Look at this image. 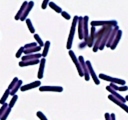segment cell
Returning <instances> with one entry per match:
<instances>
[{"label": "cell", "instance_id": "obj_31", "mask_svg": "<svg viewBox=\"0 0 128 120\" xmlns=\"http://www.w3.org/2000/svg\"><path fill=\"white\" fill-rule=\"evenodd\" d=\"M18 100V96L17 95H14V96H12V98H11V100H10V102H9V104H8V107L9 108H13V106L15 105V103H16V101Z\"/></svg>", "mask_w": 128, "mask_h": 120}, {"label": "cell", "instance_id": "obj_6", "mask_svg": "<svg viewBox=\"0 0 128 120\" xmlns=\"http://www.w3.org/2000/svg\"><path fill=\"white\" fill-rule=\"evenodd\" d=\"M85 62H86V65H87V68H88L90 77L93 79V81H94V83H95L96 85H99V84H100V80L98 79V76L96 75V73H95V71H94V69H93V67H92L91 62H90L89 60H87V61H85Z\"/></svg>", "mask_w": 128, "mask_h": 120}, {"label": "cell", "instance_id": "obj_40", "mask_svg": "<svg viewBox=\"0 0 128 120\" xmlns=\"http://www.w3.org/2000/svg\"><path fill=\"white\" fill-rule=\"evenodd\" d=\"M87 46V43L85 42V41H82V42H80L79 43V45H78V47L80 48V49H83V48H85Z\"/></svg>", "mask_w": 128, "mask_h": 120}, {"label": "cell", "instance_id": "obj_39", "mask_svg": "<svg viewBox=\"0 0 128 120\" xmlns=\"http://www.w3.org/2000/svg\"><path fill=\"white\" fill-rule=\"evenodd\" d=\"M49 2H50L49 0H44V1L42 2V4H41V8H42V9H46V7L49 5Z\"/></svg>", "mask_w": 128, "mask_h": 120}, {"label": "cell", "instance_id": "obj_1", "mask_svg": "<svg viewBox=\"0 0 128 120\" xmlns=\"http://www.w3.org/2000/svg\"><path fill=\"white\" fill-rule=\"evenodd\" d=\"M111 28V26H104V27H101L100 30L96 31V34H95V41H94V45L92 47V50L93 52H97L99 50V46H100V43H101V40L104 36V34Z\"/></svg>", "mask_w": 128, "mask_h": 120}, {"label": "cell", "instance_id": "obj_32", "mask_svg": "<svg viewBox=\"0 0 128 120\" xmlns=\"http://www.w3.org/2000/svg\"><path fill=\"white\" fill-rule=\"evenodd\" d=\"M18 80H19V79H18L17 77H14V78H13V80L11 81V83L9 84V86H8V88H7V89H9V90L11 91V90H12V89H13V88L15 87V85L17 84V82H18Z\"/></svg>", "mask_w": 128, "mask_h": 120}, {"label": "cell", "instance_id": "obj_42", "mask_svg": "<svg viewBox=\"0 0 128 120\" xmlns=\"http://www.w3.org/2000/svg\"><path fill=\"white\" fill-rule=\"evenodd\" d=\"M110 119L111 120H115V114L114 113H110Z\"/></svg>", "mask_w": 128, "mask_h": 120}, {"label": "cell", "instance_id": "obj_17", "mask_svg": "<svg viewBox=\"0 0 128 120\" xmlns=\"http://www.w3.org/2000/svg\"><path fill=\"white\" fill-rule=\"evenodd\" d=\"M45 63H46V59H45V58H41V59H40V63H39L38 73H37V77H38L39 80L43 78V75H44V68H45Z\"/></svg>", "mask_w": 128, "mask_h": 120}, {"label": "cell", "instance_id": "obj_15", "mask_svg": "<svg viewBox=\"0 0 128 120\" xmlns=\"http://www.w3.org/2000/svg\"><path fill=\"white\" fill-rule=\"evenodd\" d=\"M42 54L41 53H35V54H29V55H24L21 57V61H30V60H37L41 59Z\"/></svg>", "mask_w": 128, "mask_h": 120}, {"label": "cell", "instance_id": "obj_38", "mask_svg": "<svg viewBox=\"0 0 128 120\" xmlns=\"http://www.w3.org/2000/svg\"><path fill=\"white\" fill-rule=\"evenodd\" d=\"M61 15H62V16H63V18H64V19H66V20H70V19H71V16H70L66 11H62Z\"/></svg>", "mask_w": 128, "mask_h": 120}, {"label": "cell", "instance_id": "obj_14", "mask_svg": "<svg viewBox=\"0 0 128 120\" xmlns=\"http://www.w3.org/2000/svg\"><path fill=\"white\" fill-rule=\"evenodd\" d=\"M33 7H34V2H33V1H29V2H28V5H27V7H26V9L24 10V12H23V14H22V16H21V18H20L21 21H25V20L27 19V16L29 15V13H30V11L32 10Z\"/></svg>", "mask_w": 128, "mask_h": 120}, {"label": "cell", "instance_id": "obj_4", "mask_svg": "<svg viewBox=\"0 0 128 120\" xmlns=\"http://www.w3.org/2000/svg\"><path fill=\"white\" fill-rule=\"evenodd\" d=\"M91 27H97V26H111V27H116L118 26V23L116 20H108V21H91L90 22Z\"/></svg>", "mask_w": 128, "mask_h": 120}, {"label": "cell", "instance_id": "obj_36", "mask_svg": "<svg viewBox=\"0 0 128 120\" xmlns=\"http://www.w3.org/2000/svg\"><path fill=\"white\" fill-rule=\"evenodd\" d=\"M8 108V104L7 103H5V104H3L2 106H1V108H0V120H1V117H2V115H3V113L5 112V110Z\"/></svg>", "mask_w": 128, "mask_h": 120}, {"label": "cell", "instance_id": "obj_33", "mask_svg": "<svg viewBox=\"0 0 128 120\" xmlns=\"http://www.w3.org/2000/svg\"><path fill=\"white\" fill-rule=\"evenodd\" d=\"M10 112H11V108H7L6 110H5V112L3 113V115H2V117H1V120H6L7 119V117L9 116V114H10Z\"/></svg>", "mask_w": 128, "mask_h": 120}, {"label": "cell", "instance_id": "obj_19", "mask_svg": "<svg viewBox=\"0 0 128 120\" xmlns=\"http://www.w3.org/2000/svg\"><path fill=\"white\" fill-rule=\"evenodd\" d=\"M118 30H119V27H118V26H116V27H113V29H112V31H111V34H110V36H109L108 42H107V44H106V47L110 48V46H111V44L113 43V41H114V38H115V36H116V34H117Z\"/></svg>", "mask_w": 128, "mask_h": 120}, {"label": "cell", "instance_id": "obj_35", "mask_svg": "<svg viewBox=\"0 0 128 120\" xmlns=\"http://www.w3.org/2000/svg\"><path fill=\"white\" fill-rule=\"evenodd\" d=\"M38 44L36 42H32V43H28V44H25L24 45V48L25 49H29V48H34V47H37Z\"/></svg>", "mask_w": 128, "mask_h": 120}, {"label": "cell", "instance_id": "obj_9", "mask_svg": "<svg viewBox=\"0 0 128 120\" xmlns=\"http://www.w3.org/2000/svg\"><path fill=\"white\" fill-rule=\"evenodd\" d=\"M40 86H41V81L40 80H36L34 82H31V83L22 85V87L20 88V90L21 91H27V90H30V89H33V88H37V87H40Z\"/></svg>", "mask_w": 128, "mask_h": 120}, {"label": "cell", "instance_id": "obj_12", "mask_svg": "<svg viewBox=\"0 0 128 120\" xmlns=\"http://www.w3.org/2000/svg\"><path fill=\"white\" fill-rule=\"evenodd\" d=\"M95 34H96V27H91L90 33H89V37H88V41H87V46L90 47V48H92L93 45H94Z\"/></svg>", "mask_w": 128, "mask_h": 120}, {"label": "cell", "instance_id": "obj_29", "mask_svg": "<svg viewBox=\"0 0 128 120\" xmlns=\"http://www.w3.org/2000/svg\"><path fill=\"white\" fill-rule=\"evenodd\" d=\"M25 22H26V25H27V27H28V29H29V31L34 35L35 34V28H34V26L32 25V22H31V20L29 19V18H27L26 20H25Z\"/></svg>", "mask_w": 128, "mask_h": 120}, {"label": "cell", "instance_id": "obj_41", "mask_svg": "<svg viewBox=\"0 0 128 120\" xmlns=\"http://www.w3.org/2000/svg\"><path fill=\"white\" fill-rule=\"evenodd\" d=\"M104 117H105V120H111L110 119V113H108V112H106L104 114Z\"/></svg>", "mask_w": 128, "mask_h": 120}, {"label": "cell", "instance_id": "obj_2", "mask_svg": "<svg viewBox=\"0 0 128 120\" xmlns=\"http://www.w3.org/2000/svg\"><path fill=\"white\" fill-rule=\"evenodd\" d=\"M78 18H79V16L76 15V16H74V18L72 20V24L70 27V32H69V36H68V40H67V44H66V48L68 50H71V47H72V43H73L75 31H76V26L78 23Z\"/></svg>", "mask_w": 128, "mask_h": 120}, {"label": "cell", "instance_id": "obj_37", "mask_svg": "<svg viewBox=\"0 0 128 120\" xmlns=\"http://www.w3.org/2000/svg\"><path fill=\"white\" fill-rule=\"evenodd\" d=\"M36 115H37V117H38L40 120H48V119L46 118V116H45L41 111H37V112H36Z\"/></svg>", "mask_w": 128, "mask_h": 120}, {"label": "cell", "instance_id": "obj_16", "mask_svg": "<svg viewBox=\"0 0 128 120\" xmlns=\"http://www.w3.org/2000/svg\"><path fill=\"white\" fill-rule=\"evenodd\" d=\"M106 90H107V91H108V92H109V93H110L112 96H114L116 99L120 100V101H121V102H123V103H125V102H126V99H125L123 96H121V95H120V94H119L117 91L113 90V89H112V88H111L109 85H108V86H106Z\"/></svg>", "mask_w": 128, "mask_h": 120}, {"label": "cell", "instance_id": "obj_20", "mask_svg": "<svg viewBox=\"0 0 128 120\" xmlns=\"http://www.w3.org/2000/svg\"><path fill=\"white\" fill-rule=\"evenodd\" d=\"M121 37H122V30L119 29L118 32H117V34H116V36H115V38H114L113 43H112L111 46H110V49H111V50H114V49L117 47V45H118V43H119Z\"/></svg>", "mask_w": 128, "mask_h": 120}, {"label": "cell", "instance_id": "obj_43", "mask_svg": "<svg viewBox=\"0 0 128 120\" xmlns=\"http://www.w3.org/2000/svg\"><path fill=\"white\" fill-rule=\"evenodd\" d=\"M125 99H126V101H128V95H127V96L125 97Z\"/></svg>", "mask_w": 128, "mask_h": 120}, {"label": "cell", "instance_id": "obj_3", "mask_svg": "<svg viewBox=\"0 0 128 120\" xmlns=\"http://www.w3.org/2000/svg\"><path fill=\"white\" fill-rule=\"evenodd\" d=\"M99 78H100L101 80L109 81L110 83H113V84H116V85H121V86L125 85V80L120 79V78H114V77L105 75V74H103V73H100V74H99Z\"/></svg>", "mask_w": 128, "mask_h": 120}, {"label": "cell", "instance_id": "obj_30", "mask_svg": "<svg viewBox=\"0 0 128 120\" xmlns=\"http://www.w3.org/2000/svg\"><path fill=\"white\" fill-rule=\"evenodd\" d=\"M34 39H35V42L38 44V46H40V47H42L43 48V46H44V42H43V40L40 38V36L38 35V34H34Z\"/></svg>", "mask_w": 128, "mask_h": 120}, {"label": "cell", "instance_id": "obj_10", "mask_svg": "<svg viewBox=\"0 0 128 120\" xmlns=\"http://www.w3.org/2000/svg\"><path fill=\"white\" fill-rule=\"evenodd\" d=\"M39 90L41 92L44 91H50V92H62L63 91V87L61 86H40Z\"/></svg>", "mask_w": 128, "mask_h": 120}, {"label": "cell", "instance_id": "obj_21", "mask_svg": "<svg viewBox=\"0 0 128 120\" xmlns=\"http://www.w3.org/2000/svg\"><path fill=\"white\" fill-rule=\"evenodd\" d=\"M27 5H28V1H24V2L22 3V5H21L20 9L18 10V12L16 13V15H15V17H14V19H15V20H20V18H21V16H22V14H23L24 10L26 9Z\"/></svg>", "mask_w": 128, "mask_h": 120}, {"label": "cell", "instance_id": "obj_11", "mask_svg": "<svg viewBox=\"0 0 128 120\" xmlns=\"http://www.w3.org/2000/svg\"><path fill=\"white\" fill-rule=\"evenodd\" d=\"M108 99L110 100V101H112L113 103H115L116 105H118L120 108H122V110H124L126 113H128V106L125 104V103H123V102H121L120 100H118V99H116L114 96H112L111 94L108 96Z\"/></svg>", "mask_w": 128, "mask_h": 120}, {"label": "cell", "instance_id": "obj_8", "mask_svg": "<svg viewBox=\"0 0 128 120\" xmlns=\"http://www.w3.org/2000/svg\"><path fill=\"white\" fill-rule=\"evenodd\" d=\"M88 24H89V17L88 16H83V41L87 43L88 37H89V29H88Z\"/></svg>", "mask_w": 128, "mask_h": 120}, {"label": "cell", "instance_id": "obj_34", "mask_svg": "<svg viewBox=\"0 0 128 120\" xmlns=\"http://www.w3.org/2000/svg\"><path fill=\"white\" fill-rule=\"evenodd\" d=\"M24 50H25L24 46L20 47V48L18 49V51L16 52V55H15V57H16V58H20V57H21V55H22V54L24 53Z\"/></svg>", "mask_w": 128, "mask_h": 120}, {"label": "cell", "instance_id": "obj_22", "mask_svg": "<svg viewBox=\"0 0 128 120\" xmlns=\"http://www.w3.org/2000/svg\"><path fill=\"white\" fill-rule=\"evenodd\" d=\"M39 63H40V60L37 59V60H30V61H20L18 65H19L20 67H26V66L36 65V64H39Z\"/></svg>", "mask_w": 128, "mask_h": 120}, {"label": "cell", "instance_id": "obj_5", "mask_svg": "<svg viewBox=\"0 0 128 120\" xmlns=\"http://www.w3.org/2000/svg\"><path fill=\"white\" fill-rule=\"evenodd\" d=\"M69 56H70V58L72 59L73 63L75 64V67H76V69H77L78 75H79L80 77H83V76H84V74H83V70H82V67H81V65H80V63H79L78 57L75 55V53H74L72 50H69Z\"/></svg>", "mask_w": 128, "mask_h": 120}, {"label": "cell", "instance_id": "obj_27", "mask_svg": "<svg viewBox=\"0 0 128 120\" xmlns=\"http://www.w3.org/2000/svg\"><path fill=\"white\" fill-rule=\"evenodd\" d=\"M49 7H50L52 10H54L55 12H57V13H62V11H63L61 7H59L56 3L52 2V1H50V2H49Z\"/></svg>", "mask_w": 128, "mask_h": 120}, {"label": "cell", "instance_id": "obj_7", "mask_svg": "<svg viewBox=\"0 0 128 120\" xmlns=\"http://www.w3.org/2000/svg\"><path fill=\"white\" fill-rule=\"evenodd\" d=\"M78 60H79V63L82 67V70H83V74H84V78H85V81H89L90 80V75H89V71H88V68H87V65H86V62L83 58V56H79L78 57Z\"/></svg>", "mask_w": 128, "mask_h": 120}, {"label": "cell", "instance_id": "obj_28", "mask_svg": "<svg viewBox=\"0 0 128 120\" xmlns=\"http://www.w3.org/2000/svg\"><path fill=\"white\" fill-rule=\"evenodd\" d=\"M8 96H10V90L9 89H6L5 92H4V94H3V96L0 99V104L1 105H3V104L6 103V99L8 98Z\"/></svg>", "mask_w": 128, "mask_h": 120}, {"label": "cell", "instance_id": "obj_25", "mask_svg": "<svg viewBox=\"0 0 128 120\" xmlns=\"http://www.w3.org/2000/svg\"><path fill=\"white\" fill-rule=\"evenodd\" d=\"M50 41H45L44 42V46H43V51H42V58H45L48 54V51H49V48H50Z\"/></svg>", "mask_w": 128, "mask_h": 120}, {"label": "cell", "instance_id": "obj_24", "mask_svg": "<svg viewBox=\"0 0 128 120\" xmlns=\"http://www.w3.org/2000/svg\"><path fill=\"white\" fill-rule=\"evenodd\" d=\"M113 90H115V91H127L128 90V87L126 86V85H123V86H121V85H116V84H113V83H110V85H109Z\"/></svg>", "mask_w": 128, "mask_h": 120}, {"label": "cell", "instance_id": "obj_13", "mask_svg": "<svg viewBox=\"0 0 128 120\" xmlns=\"http://www.w3.org/2000/svg\"><path fill=\"white\" fill-rule=\"evenodd\" d=\"M112 29H113V27H111V28L104 34V36H103V38H102V40H101L100 46H99V50H103V49L106 47V44H107V42H108V39H109V36H110V34H111Z\"/></svg>", "mask_w": 128, "mask_h": 120}, {"label": "cell", "instance_id": "obj_18", "mask_svg": "<svg viewBox=\"0 0 128 120\" xmlns=\"http://www.w3.org/2000/svg\"><path fill=\"white\" fill-rule=\"evenodd\" d=\"M77 28H78V37H79L80 40L83 41L84 35H83V17L82 16H79V18H78Z\"/></svg>", "mask_w": 128, "mask_h": 120}, {"label": "cell", "instance_id": "obj_23", "mask_svg": "<svg viewBox=\"0 0 128 120\" xmlns=\"http://www.w3.org/2000/svg\"><path fill=\"white\" fill-rule=\"evenodd\" d=\"M41 49H42V47H40V46H37V47H34V48L25 49L23 54H24V55H29V54H35V53H39Z\"/></svg>", "mask_w": 128, "mask_h": 120}, {"label": "cell", "instance_id": "obj_26", "mask_svg": "<svg viewBox=\"0 0 128 120\" xmlns=\"http://www.w3.org/2000/svg\"><path fill=\"white\" fill-rule=\"evenodd\" d=\"M21 87H22V80H18V82H17V84L15 85V87L10 91V96H14V95H16L17 91L20 90Z\"/></svg>", "mask_w": 128, "mask_h": 120}]
</instances>
